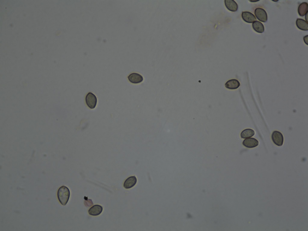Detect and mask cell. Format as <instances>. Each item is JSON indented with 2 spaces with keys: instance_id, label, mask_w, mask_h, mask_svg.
<instances>
[{
  "instance_id": "cell-1",
  "label": "cell",
  "mask_w": 308,
  "mask_h": 231,
  "mask_svg": "<svg viewBox=\"0 0 308 231\" xmlns=\"http://www.w3.org/2000/svg\"><path fill=\"white\" fill-rule=\"evenodd\" d=\"M57 195L59 201L61 204L65 205L68 202L70 197V190L67 187L61 186L58 190Z\"/></svg>"
},
{
  "instance_id": "cell-2",
  "label": "cell",
  "mask_w": 308,
  "mask_h": 231,
  "mask_svg": "<svg viewBox=\"0 0 308 231\" xmlns=\"http://www.w3.org/2000/svg\"><path fill=\"white\" fill-rule=\"evenodd\" d=\"M85 101L88 106L91 109L95 108L97 102L96 96L91 92H89L85 97Z\"/></svg>"
},
{
  "instance_id": "cell-3",
  "label": "cell",
  "mask_w": 308,
  "mask_h": 231,
  "mask_svg": "<svg viewBox=\"0 0 308 231\" xmlns=\"http://www.w3.org/2000/svg\"><path fill=\"white\" fill-rule=\"evenodd\" d=\"M272 139L273 142L276 145L281 146L283 145L284 138L280 132L276 131H274L272 134Z\"/></svg>"
},
{
  "instance_id": "cell-4",
  "label": "cell",
  "mask_w": 308,
  "mask_h": 231,
  "mask_svg": "<svg viewBox=\"0 0 308 231\" xmlns=\"http://www.w3.org/2000/svg\"><path fill=\"white\" fill-rule=\"evenodd\" d=\"M254 14L257 19L263 22H266L267 20V15L265 11L260 8H256Z\"/></svg>"
},
{
  "instance_id": "cell-5",
  "label": "cell",
  "mask_w": 308,
  "mask_h": 231,
  "mask_svg": "<svg viewBox=\"0 0 308 231\" xmlns=\"http://www.w3.org/2000/svg\"><path fill=\"white\" fill-rule=\"evenodd\" d=\"M243 145L245 147L248 148H252L257 146L259 142L256 139L254 138H250L244 140Z\"/></svg>"
},
{
  "instance_id": "cell-6",
  "label": "cell",
  "mask_w": 308,
  "mask_h": 231,
  "mask_svg": "<svg viewBox=\"0 0 308 231\" xmlns=\"http://www.w3.org/2000/svg\"><path fill=\"white\" fill-rule=\"evenodd\" d=\"M129 81L134 84H138L142 82L143 80V76L140 74L133 73L130 74L128 76Z\"/></svg>"
},
{
  "instance_id": "cell-7",
  "label": "cell",
  "mask_w": 308,
  "mask_h": 231,
  "mask_svg": "<svg viewBox=\"0 0 308 231\" xmlns=\"http://www.w3.org/2000/svg\"><path fill=\"white\" fill-rule=\"evenodd\" d=\"M242 17L243 20L248 23H252L256 20L254 15L252 13L248 11L242 12Z\"/></svg>"
},
{
  "instance_id": "cell-8",
  "label": "cell",
  "mask_w": 308,
  "mask_h": 231,
  "mask_svg": "<svg viewBox=\"0 0 308 231\" xmlns=\"http://www.w3.org/2000/svg\"><path fill=\"white\" fill-rule=\"evenodd\" d=\"M103 208L102 206L98 205H94L88 211L89 214L94 216L100 215L102 212Z\"/></svg>"
},
{
  "instance_id": "cell-9",
  "label": "cell",
  "mask_w": 308,
  "mask_h": 231,
  "mask_svg": "<svg viewBox=\"0 0 308 231\" xmlns=\"http://www.w3.org/2000/svg\"><path fill=\"white\" fill-rule=\"evenodd\" d=\"M224 3L226 8L232 12L236 11L238 8V5L236 2L233 0H225Z\"/></svg>"
},
{
  "instance_id": "cell-10",
  "label": "cell",
  "mask_w": 308,
  "mask_h": 231,
  "mask_svg": "<svg viewBox=\"0 0 308 231\" xmlns=\"http://www.w3.org/2000/svg\"><path fill=\"white\" fill-rule=\"evenodd\" d=\"M225 87L230 89L238 88L240 85L239 82L236 79H232L227 81L225 85Z\"/></svg>"
},
{
  "instance_id": "cell-11",
  "label": "cell",
  "mask_w": 308,
  "mask_h": 231,
  "mask_svg": "<svg viewBox=\"0 0 308 231\" xmlns=\"http://www.w3.org/2000/svg\"><path fill=\"white\" fill-rule=\"evenodd\" d=\"M137 182V179L135 176H131L125 180L124 183V187L125 189L131 188L136 184Z\"/></svg>"
},
{
  "instance_id": "cell-12",
  "label": "cell",
  "mask_w": 308,
  "mask_h": 231,
  "mask_svg": "<svg viewBox=\"0 0 308 231\" xmlns=\"http://www.w3.org/2000/svg\"><path fill=\"white\" fill-rule=\"evenodd\" d=\"M296 23L297 27L299 29L304 31L308 30V23L304 20L297 18Z\"/></svg>"
},
{
  "instance_id": "cell-13",
  "label": "cell",
  "mask_w": 308,
  "mask_h": 231,
  "mask_svg": "<svg viewBox=\"0 0 308 231\" xmlns=\"http://www.w3.org/2000/svg\"><path fill=\"white\" fill-rule=\"evenodd\" d=\"M308 3L303 2L301 3L298 8V12L300 16H303L308 13Z\"/></svg>"
},
{
  "instance_id": "cell-14",
  "label": "cell",
  "mask_w": 308,
  "mask_h": 231,
  "mask_svg": "<svg viewBox=\"0 0 308 231\" xmlns=\"http://www.w3.org/2000/svg\"><path fill=\"white\" fill-rule=\"evenodd\" d=\"M252 26L254 29L257 32L262 33L264 32V26L260 22L257 20L255 21L253 23Z\"/></svg>"
},
{
  "instance_id": "cell-15",
  "label": "cell",
  "mask_w": 308,
  "mask_h": 231,
  "mask_svg": "<svg viewBox=\"0 0 308 231\" xmlns=\"http://www.w3.org/2000/svg\"><path fill=\"white\" fill-rule=\"evenodd\" d=\"M255 134V132L254 130L248 128L243 130L241 133V137L242 138L245 139L253 136Z\"/></svg>"
},
{
  "instance_id": "cell-16",
  "label": "cell",
  "mask_w": 308,
  "mask_h": 231,
  "mask_svg": "<svg viewBox=\"0 0 308 231\" xmlns=\"http://www.w3.org/2000/svg\"><path fill=\"white\" fill-rule=\"evenodd\" d=\"M84 202V203H85V205L86 206L87 205L88 206H91L93 204L91 199H88L87 200L85 201Z\"/></svg>"
},
{
  "instance_id": "cell-17",
  "label": "cell",
  "mask_w": 308,
  "mask_h": 231,
  "mask_svg": "<svg viewBox=\"0 0 308 231\" xmlns=\"http://www.w3.org/2000/svg\"><path fill=\"white\" fill-rule=\"evenodd\" d=\"M308 35L305 36L303 38V40L305 44L307 45V41L308 40Z\"/></svg>"
}]
</instances>
